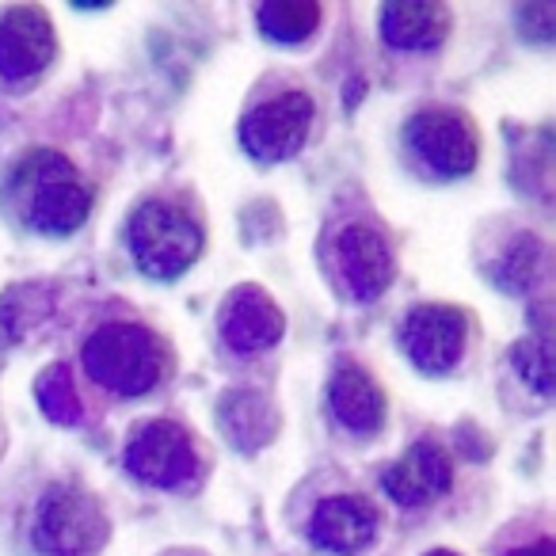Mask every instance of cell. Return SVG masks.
Wrapping results in <instances>:
<instances>
[{"label": "cell", "mask_w": 556, "mask_h": 556, "mask_svg": "<svg viewBox=\"0 0 556 556\" xmlns=\"http://www.w3.org/2000/svg\"><path fill=\"white\" fill-rule=\"evenodd\" d=\"M9 187L24 222L47 237H70L92 214V191L80 184L77 168L54 149H31L12 168Z\"/></svg>", "instance_id": "cell-1"}, {"label": "cell", "mask_w": 556, "mask_h": 556, "mask_svg": "<svg viewBox=\"0 0 556 556\" xmlns=\"http://www.w3.org/2000/svg\"><path fill=\"white\" fill-rule=\"evenodd\" d=\"M80 358L88 378L115 396H141L161 386L168 374V348L161 343V336L130 320L96 328Z\"/></svg>", "instance_id": "cell-2"}, {"label": "cell", "mask_w": 556, "mask_h": 556, "mask_svg": "<svg viewBox=\"0 0 556 556\" xmlns=\"http://www.w3.org/2000/svg\"><path fill=\"white\" fill-rule=\"evenodd\" d=\"M130 255L149 278H179L202 255V225L172 199H146L126 222Z\"/></svg>", "instance_id": "cell-3"}, {"label": "cell", "mask_w": 556, "mask_h": 556, "mask_svg": "<svg viewBox=\"0 0 556 556\" xmlns=\"http://www.w3.org/2000/svg\"><path fill=\"white\" fill-rule=\"evenodd\" d=\"M108 515L80 488H54L35 510L31 541L42 556H100L108 545Z\"/></svg>", "instance_id": "cell-4"}, {"label": "cell", "mask_w": 556, "mask_h": 556, "mask_svg": "<svg viewBox=\"0 0 556 556\" xmlns=\"http://www.w3.org/2000/svg\"><path fill=\"white\" fill-rule=\"evenodd\" d=\"M404 138H408L412 153L419 156V164L442 179L469 176V172L477 168V156H480L477 126L457 108L416 111L408 130H404Z\"/></svg>", "instance_id": "cell-5"}, {"label": "cell", "mask_w": 556, "mask_h": 556, "mask_svg": "<svg viewBox=\"0 0 556 556\" xmlns=\"http://www.w3.org/2000/svg\"><path fill=\"white\" fill-rule=\"evenodd\" d=\"M317 118V103L305 92H278L252 108L240 123V146L263 164L290 161L305 146Z\"/></svg>", "instance_id": "cell-6"}, {"label": "cell", "mask_w": 556, "mask_h": 556, "mask_svg": "<svg viewBox=\"0 0 556 556\" xmlns=\"http://www.w3.org/2000/svg\"><path fill=\"white\" fill-rule=\"evenodd\" d=\"M126 469L149 488H187L199 477V446L172 419H149L126 442Z\"/></svg>", "instance_id": "cell-7"}, {"label": "cell", "mask_w": 556, "mask_h": 556, "mask_svg": "<svg viewBox=\"0 0 556 556\" xmlns=\"http://www.w3.org/2000/svg\"><path fill=\"white\" fill-rule=\"evenodd\" d=\"M401 343L424 374H450L469 343V317L454 305H416L401 325Z\"/></svg>", "instance_id": "cell-8"}, {"label": "cell", "mask_w": 556, "mask_h": 556, "mask_svg": "<svg viewBox=\"0 0 556 556\" xmlns=\"http://www.w3.org/2000/svg\"><path fill=\"white\" fill-rule=\"evenodd\" d=\"M58 35L54 24L35 4H16L0 16V77L20 85L31 80L54 62Z\"/></svg>", "instance_id": "cell-9"}, {"label": "cell", "mask_w": 556, "mask_h": 556, "mask_svg": "<svg viewBox=\"0 0 556 556\" xmlns=\"http://www.w3.org/2000/svg\"><path fill=\"white\" fill-rule=\"evenodd\" d=\"M336 267L355 302H378L393 287L396 263L386 237L370 225H348L336 237Z\"/></svg>", "instance_id": "cell-10"}, {"label": "cell", "mask_w": 556, "mask_h": 556, "mask_svg": "<svg viewBox=\"0 0 556 556\" xmlns=\"http://www.w3.org/2000/svg\"><path fill=\"white\" fill-rule=\"evenodd\" d=\"M381 484H386L389 500L396 507H424V503L450 492V484H454V462H450V454L439 442L419 439L408 454L389 465Z\"/></svg>", "instance_id": "cell-11"}, {"label": "cell", "mask_w": 556, "mask_h": 556, "mask_svg": "<svg viewBox=\"0 0 556 556\" xmlns=\"http://www.w3.org/2000/svg\"><path fill=\"white\" fill-rule=\"evenodd\" d=\"M378 538V510L363 495H328L313 507L309 541L332 556H358Z\"/></svg>", "instance_id": "cell-12"}, {"label": "cell", "mask_w": 556, "mask_h": 556, "mask_svg": "<svg viewBox=\"0 0 556 556\" xmlns=\"http://www.w3.org/2000/svg\"><path fill=\"white\" fill-rule=\"evenodd\" d=\"M287 332V317L275 298L260 287H240L229 294L222 313V336L237 355H260L270 351Z\"/></svg>", "instance_id": "cell-13"}, {"label": "cell", "mask_w": 556, "mask_h": 556, "mask_svg": "<svg viewBox=\"0 0 556 556\" xmlns=\"http://www.w3.org/2000/svg\"><path fill=\"white\" fill-rule=\"evenodd\" d=\"M328 404L348 431L374 434L386 424V393L381 386L355 363H343L328 381Z\"/></svg>", "instance_id": "cell-14"}, {"label": "cell", "mask_w": 556, "mask_h": 556, "mask_svg": "<svg viewBox=\"0 0 556 556\" xmlns=\"http://www.w3.org/2000/svg\"><path fill=\"white\" fill-rule=\"evenodd\" d=\"M450 35V9L446 4H427V0H404L381 9V39L393 50H439Z\"/></svg>", "instance_id": "cell-15"}, {"label": "cell", "mask_w": 556, "mask_h": 556, "mask_svg": "<svg viewBox=\"0 0 556 556\" xmlns=\"http://www.w3.org/2000/svg\"><path fill=\"white\" fill-rule=\"evenodd\" d=\"M222 424H225V434H229L240 450H255V446H263V442H270V434H275V427H278L270 401L252 393V389H240V393H232L229 401L222 404Z\"/></svg>", "instance_id": "cell-16"}, {"label": "cell", "mask_w": 556, "mask_h": 556, "mask_svg": "<svg viewBox=\"0 0 556 556\" xmlns=\"http://www.w3.org/2000/svg\"><path fill=\"white\" fill-rule=\"evenodd\" d=\"M320 4L313 0H270L255 9V24L267 35L270 42H282V47H294V42L313 39V31L320 27Z\"/></svg>", "instance_id": "cell-17"}, {"label": "cell", "mask_w": 556, "mask_h": 556, "mask_svg": "<svg viewBox=\"0 0 556 556\" xmlns=\"http://www.w3.org/2000/svg\"><path fill=\"white\" fill-rule=\"evenodd\" d=\"M35 396H39L42 412H47L54 424H80V416H85V404H80V393L77 386H73V374L70 366H50L47 374L39 378V386H35Z\"/></svg>", "instance_id": "cell-18"}, {"label": "cell", "mask_w": 556, "mask_h": 556, "mask_svg": "<svg viewBox=\"0 0 556 556\" xmlns=\"http://www.w3.org/2000/svg\"><path fill=\"white\" fill-rule=\"evenodd\" d=\"M510 358H515V370H518V378H522L526 386L538 389L541 396L553 393V348H548L545 332L526 336V340L510 351Z\"/></svg>", "instance_id": "cell-19"}, {"label": "cell", "mask_w": 556, "mask_h": 556, "mask_svg": "<svg viewBox=\"0 0 556 556\" xmlns=\"http://www.w3.org/2000/svg\"><path fill=\"white\" fill-rule=\"evenodd\" d=\"M541 267V244L538 237H518L515 244L507 248V255L500 260V267H495V282H500L503 290H510V294H522L526 287L533 282V275H538Z\"/></svg>", "instance_id": "cell-20"}, {"label": "cell", "mask_w": 556, "mask_h": 556, "mask_svg": "<svg viewBox=\"0 0 556 556\" xmlns=\"http://www.w3.org/2000/svg\"><path fill=\"white\" fill-rule=\"evenodd\" d=\"M518 20H522V35L533 42H548L556 31V12L548 9V4H526V9H518Z\"/></svg>", "instance_id": "cell-21"}, {"label": "cell", "mask_w": 556, "mask_h": 556, "mask_svg": "<svg viewBox=\"0 0 556 556\" xmlns=\"http://www.w3.org/2000/svg\"><path fill=\"white\" fill-rule=\"evenodd\" d=\"M503 556H553V538H538L533 545H522V548H510Z\"/></svg>", "instance_id": "cell-22"}, {"label": "cell", "mask_w": 556, "mask_h": 556, "mask_svg": "<svg viewBox=\"0 0 556 556\" xmlns=\"http://www.w3.org/2000/svg\"><path fill=\"white\" fill-rule=\"evenodd\" d=\"M427 556H457V553H450V548H434V553H427Z\"/></svg>", "instance_id": "cell-23"}, {"label": "cell", "mask_w": 556, "mask_h": 556, "mask_svg": "<svg viewBox=\"0 0 556 556\" xmlns=\"http://www.w3.org/2000/svg\"><path fill=\"white\" fill-rule=\"evenodd\" d=\"M172 556H191V553H172Z\"/></svg>", "instance_id": "cell-24"}]
</instances>
